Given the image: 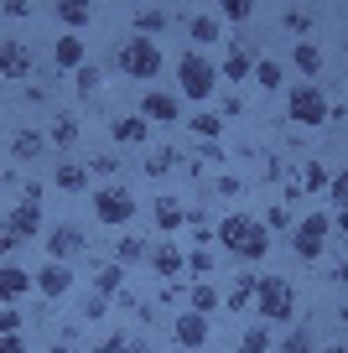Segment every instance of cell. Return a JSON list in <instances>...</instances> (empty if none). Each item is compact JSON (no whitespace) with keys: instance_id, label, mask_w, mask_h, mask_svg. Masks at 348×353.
<instances>
[{"instance_id":"obj_1","label":"cell","mask_w":348,"mask_h":353,"mask_svg":"<svg viewBox=\"0 0 348 353\" xmlns=\"http://www.w3.org/2000/svg\"><path fill=\"white\" fill-rule=\"evenodd\" d=\"M177 88H182V99L208 104L218 94V63H208L203 52H182L177 57Z\"/></svg>"},{"instance_id":"obj_2","label":"cell","mask_w":348,"mask_h":353,"mask_svg":"<svg viewBox=\"0 0 348 353\" xmlns=\"http://www.w3.org/2000/svg\"><path fill=\"white\" fill-rule=\"evenodd\" d=\"M327 234H333V213H302V223L291 229V254H296L302 265L322 260V250H327Z\"/></svg>"},{"instance_id":"obj_3","label":"cell","mask_w":348,"mask_h":353,"mask_svg":"<svg viewBox=\"0 0 348 353\" xmlns=\"http://www.w3.org/2000/svg\"><path fill=\"white\" fill-rule=\"evenodd\" d=\"M286 114H291V125H302V130H317V125H327V94L317 83H296L291 94H286Z\"/></svg>"},{"instance_id":"obj_4","label":"cell","mask_w":348,"mask_h":353,"mask_svg":"<svg viewBox=\"0 0 348 353\" xmlns=\"http://www.w3.org/2000/svg\"><path fill=\"white\" fill-rule=\"evenodd\" d=\"M255 301H260V322H286L296 312V291L286 276H260L255 281Z\"/></svg>"},{"instance_id":"obj_5","label":"cell","mask_w":348,"mask_h":353,"mask_svg":"<svg viewBox=\"0 0 348 353\" xmlns=\"http://www.w3.org/2000/svg\"><path fill=\"white\" fill-rule=\"evenodd\" d=\"M120 73L156 78V73H162V47H156L151 37H130V42H120Z\"/></svg>"},{"instance_id":"obj_6","label":"cell","mask_w":348,"mask_h":353,"mask_svg":"<svg viewBox=\"0 0 348 353\" xmlns=\"http://www.w3.org/2000/svg\"><path fill=\"white\" fill-rule=\"evenodd\" d=\"M94 219L109 223V229L130 223V219H135V192H130V188H99V192H94Z\"/></svg>"},{"instance_id":"obj_7","label":"cell","mask_w":348,"mask_h":353,"mask_svg":"<svg viewBox=\"0 0 348 353\" xmlns=\"http://www.w3.org/2000/svg\"><path fill=\"white\" fill-rule=\"evenodd\" d=\"M6 239L11 244H26V239H37V234H42V198H21L11 208V219H6Z\"/></svg>"},{"instance_id":"obj_8","label":"cell","mask_w":348,"mask_h":353,"mask_svg":"<svg viewBox=\"0 0 348 353\" xmlns=\"http://www.w3.org/2000/svg\"><path fill=\"white\" fill-rule=\"evenodd\" d=\"M26 291H37L32 270H21L16 260H6V265H0V307H16Z\"/></svg>"},{"instance_id":"obj_9","label":"cell","mask_w":348,"mask_h":353,"mask_svg":"<svg viewBox=\"0 0 348 353\" xmlns=\"http://www.w3.org/2000/svg\"><path fill=\"white\" fill-rule=\"evenodd\" d=\"M172 338H177V348H182V353L203 348V343H208V317H203V312H177Z\"/></svg>"},{"instance_id":"obj_10","label":"cell","mask_w":348,"mask_h":353,"mask_svg":"<svg viewBox=\"0 0 348 353\" xmlns=\"http://www.w3.org/2000/svg\"><path fill=\"white\" fill-rule=\"evenodd\" d=\"M151 270L162 281H172V276H182L187 270V250L177 239H162V244H151Z\"/></svg>"},{"instance_id":"obj_11","label":"cell","mask_w":348,"mask_h":353,"mask_svg":"<svg viewBox=\"0 0 348 353\" xmlns=\"http://www.w3.org/2000/svg\"><path fill=\"white\" fill-rule=\"evenodd\" d=\"M32 281H37V291H42L47 301H57V296H68V291H73V270H68V265H57V260H47Z\"/></svg>"},{"instance_id":"obj_12","label":"cell","mask_w":348,"mask_h":353,"mask_svg":"<svg viewBox=\"0 0 348 353\" xmlns=\"http://www.w3.org/2000/svg\"><path fill=\"white\" fill-rule=\"evenodd\" d=\"M42 244H47V260H57V265H68V260H73V254H78V250H84V234H78V229H73V223H57V229H52V234H47V239H42Z\"/></svg>"},{"instance_id":"obj_13","label":"cell","mask_w":348,"mask_h":353,"mask_svg":"<svg viewBox=\"0 0 348 353\" xmlns=\"http://www.w3.org/2000/svg\"><path fill=\"white\" fill-rule=\"evenodd\" d=\"M88 63V47H84V37H57L52 42V68H63V73H78V68Z\"/></svg>"},{"instance_id":"obj_14","label":"cell","mask_w":348,"mask_h":353,"mask_svg":"<svg viewBox=\"0 0 348 353\" xmlns=\"http://www.w3.org/2000/svg\"><path fill=\"white\" fill-rule=\"evenodd\" d=\"M109 135H115L120 145H146V135H151V120H146L141 110H135V114H120V120L109 125Z\"/></svg>"},{"instance_id":"obj_15","label":"cell","mask_w":348,"mask_h":353,"mask_svg":"<svg viewBox=\"0 0 348 353\" xmlns=\"http://www.w3.org/2000/svg\"><path fill=\"white\" fill-rule=\"evenodd\" d=\"M250 213H229V219H218V234H213V239L218 244H224V250L229 254H240V244H244V234H250Z\"/></svg>"},{"instance_id":"obj_16","label":"cell","mask_w":348,"mask_h":353,"mask_svg":"<svg viewBox=\"0 0 348 353\" xmlns=\"http://www.w3.org/2000/svg\"><path fill=\"white\" fill-rule=\"evenodd\" d=\"M141 114H146V120H156V125H177V94L151 88V94L141 99Z\"/></svg>"},{"instance_id":"obj_17","label":"cell","mask_w":348,"mask_h":353,"mask_svg":"<svg viewBox=\"0 0 348 353\" xmlns=\"http://www.w3.org/2000/svg\"><path fill=\"white\" fill-rule=\"evenodd\" d=\"M0 73L6 78H26L32 73V52L21 42H0Z\"/></svg>"},{"instance_id":"obj_18","label":"cell","mask_w":348,"mask_h":353,"mask_svg":"<svg viewBox=\"0 0 348 353\" xmlns=\"http://www.w3.org/2000/svg\"><path fill=\"white\" fill-rule=\"evenodd\" d=\"M218 78H229V83H244V78H255V57L244 52V47H234V52L218 63Z\"/></svg>"},{"instance_id":"obj_19","label":"cell","mask_w":348,"mask_h":353,"mask_svg":"<svg viewBox=\"0 0 348 353\" xmlns=\"http://www.w3.org/2000/svg\"><path fill=\"white\" fill-rule=\"evenodd\" d=\"M291 68H296V73H307V78H312V73H322V47L302 37V42L291 47Z\"/></svg>"},{"instance_id":"obj_20","label":"cell","mask_w":348,"mask_h":353,"mask_svg":"<svg viewBox=\"0 0 348 353\" xmlns=\"http://www.w3.org/2000/svg\"><path fill=\"white\" fill-rule=\"evenodd\" d=\"M182 223H187V208H182V203H177V198H156V229H162V234H177Z\"/></svg>"},{"instance_id":"obj_21","label":"cell","mask_w":348,"mask_h":353,"mask_svg":"<svg viewBox=\"0 0 348 353\" xmlns=\"http://www.w3.org/2000/svg\"><path fill=\"white\" fill-rule=\"evenodd\" d=\"M42 151H47V135H37V130L11 135V161H37Z\"/></svg>"},{"instance_id":"obj_22","label":"cell","mask_w":348,"mask_h":353,"mask_svg":"<svg viewBox=\"0 0 348 353\" xmlns=\"http://www.w3.org/2000/svg\"><path fill=\"white\" fill-rule=\"evenodd\" d=\"M187 312H218V286L213 281H193V286H187Z\"/></svg>"},{"instance_id":"obj_23","label":"cell","mask_w":348,"mask_h":353,"mask_svg":"<svg viewBox=\"0 0 348 353\" xmlns=\"http://www.w3.org/2000/svg\"><path fill=\"white\" fill-rule=\"evenodd\" d=\"M94 291L99 296H120L125 291V265H99L94 270Z\"/></svg>"},{"instance_id":"obj_24","label":"cell","mask_w":348,"mask_h":353,"mask_svg":"<svg viewBox=\"0 0 348 353\" xmlns=\"http://www.w3.org/2000/svg\"><path fill=\"white\" fill-rule=\"evenodd\" d=\"M52 182H57L63 192H84V188H88V172H84L78 161H63V166L52 172Z\"/></svg>"},{"instance_id":"obj_25","label":"cell","mask_w":348,"mask_h":353,"mask_svg":"<svg viewBox=\"0 0 348 353\" xmlns=\"http://www.w3.org/2000/svg\"><path fill=\"white\" fill-rule=\"evenodd\" d=\"M57 21L78 32V26H88V21H94V6H84V0H63V6H57Z\"/></svg>"},{"instance_id":"obj_26","label":"cell","mask_w":348,"mask_h":353,"mask_svg":"<svg viewBox=\"0 0 348 353\" xmlns=\"http://www.w3.org/2000/svg\"><path fill=\"white\" fill-rule=\"evenodd\" d=\"M141 260H151V244L146 239H120L115 244V265H141Z\"/></svg>"},{"instance_id":"obj_27","label":"cell","mask_w":348,"mask_h":353,"mask_svg":"<svg viewBox=\"0 0 348 353\" xmlns=\"http://www.w3.org/2000/svg\"><path fill=\"white\" fill-rule=\"evenodd\" d=\"M255 281H260V276H240V281H234V291L224 296V307H229V312H244V307L255 301Z\"/></svg>"},{"instance_id":"obj_28","label":"cell","mask_w":348,"mask_h":353,"mask_svg":"<svg viewBox=\"0 0 348 353\" xmlns=\"http://www.w3.org/2000/svg\"><path fill=\"white\" fill-rule=\"evenodd\" d=\"M187 32H193L197 47H213L218 37H224V32H218V16H193V26H187Z\"/></svg>"},{"instance_id":"obj_29","label":"cell","mask_w":348,"mask_h":353,"mask_svg":"<svg viewBox=\"0 0 348 353\" xmlns=\"http://www.w3.org/2000/svg\"><path fill=\"white\" fill-rule=\"evenodd\" d=\"M240 353H271V332H265V322H250V327H244Z\"/></svg>"},{"instance_id":"obj_30","label":"cell","mask_w":348,"mask_h":353,"mask_svg":"<svg viewBox=\"0 0 348 353\" xmlns=\"http://www.w3.org/2000/svg\"><path fill=\"white\" fill-rule=\"evenodd\" d=\"M172 166H177V151H172V145H156V151L146 156V176H166Z\"/></svg>"},{"instance_id":"obj_31","label":"cell","mask_w":348,"mask_h":353,"mask_svg":"<svg viewBox=\"0 0 348 353\" xmlns=\"http://www.w3.org/2000/svg\"><path fill=\"white\" fill-rule=\"evenodd\" d=\"M255 78H260V88H281L286 83V68L276 63V57H260V63H255Z\"/></svg>"},{"instance_id":"obj_32","label":"cell","mask_w":348,"mask_h":353,"mask_svg":"<svg viewBox=\"0 0 348 353\" xmlns=\"http://www.w3.org/2000/svg\"><path fill=\"white\" fill-rule=\"evenodd\" d=\"M327 182H333V176H327L322 161H307V166H302V188H307V192H327Z\"/></svg>"},{"instance_id":"obj_33","label":"cell","mask_w":348,"mask_h":353,"mask_svg":"<svg viewBox=\"0 0 348 353\" xmlns=\"http://www.w3.org/2000/svg\"><path fill=\"white\" fill-rule=\"evenodd\" d=\"M78 141V120L73 114H57L52 120V145H73Z\"/></svg>"},{"instance_id":"obj_34","label":"cell","mask_w":348,"mask_h":353,"mask_svg":"<svg viewBox=\"0 0 348 353\" xmlns=\"http://www.w3.org/2000/svg\"><path fill=\"white\" fill-rule=\"evenodd\" d=\"M162 26H166V11H162V6L135 16V37H151V32H162Z\"/></svg>"},{"instance_id":"obj_35","label":"cell","mask_w":348,"mask_h":353,"mask_svg":"<svg viewBox=\"0 0 348 353\" xmlns=\"http://www.w3.org/2000/svg\"><path fill=\"white\" fill-rule=\"evenodd\" d=\"M193 130L203 135V141H218V130H224V114H193Z\"/></svg>"},{"instance_id":"obj_36","label":"cell","mask_w":348,"mask_h":353,"mask_svg":"<svg viewBox=\"0 0 348 353\" xmlns=\"http://www.w3.org/2000/svg\"><path fill=\"white\" fill-rule=\"evenodd\" d=\"M218 16H224V21H250L255 6H250V0H224V6H218Z\"/></svg>"},{"instance_id":"obj_37","label":"cell","mask_w":348,"mask_h":353,"mask_svg":"<svg viewBox=\"0 0 348 353\" xmlns=\"http://www.w3.org/2000/svg\"><path fill=\"white\" fill-rule=\"evenodd\" d=\"M281 353H312V332L291 327V332H286V343H281Z\"/></svg>"},{"instance_id":"obj_38","label":"cell","mask_w":348,"mask_h":353,"mask_svg":"<svg viewBox=\"0 0 348 353\" xmlns=\"http://www.w3.org/2000/svg\"><path fill=\"white\" fill-rule=\"evenodd\" d=\"M99 83H104V78H99V68H94V63L78 68V94H84V99H88V94H99Z\"/></svg>"},{"instance_id":"obj_39","label":"cell","mask_w":348,"mask_h":353,"mask_svg":"<svg viewBox=\"0 0 348 353\" xmlns=\"http://www.w3.org/2000/svg\"><path fill=\"white\" fill-rule=\"evenodd\" d=\"M281 26L296 32V42H302V32H312V16H307V11H281Z\"/></svg>"},{"instance_id":"obj_40","label":"cell","mask_w":348,"mask_h":353,"mask_svg":"<svg viewBox=\"0 0 348 353\" xmlns=\"http://www.w3.org/2000/svg\"><path fill=\"white\" fill-rule=\"evenodd\" d=\"M327 198H333V208H348V166L327 182Z\"/></svg>"},{"instance_id":"obj_41","label":"cell","mask_w":348,"mask_h":353,"mask_svg":"<svg viewBox=\"0 0 348 353\" xmlns=\"http://www.w3.org/2000/svg\"><path fill=\"white\" fill-rule=\"evenodd\" d=\"M187 270H197V276H213V254H208V244H197V250L187 254Z\"/></svg>"},{"instance_id":"obj_42","label":"cell","mask_w":348,"mask_h":353,"mask_svg":"<svg viewBox=\"0 0 348 353\" xmlns=\"http://www.w3.org/2000/svg\"><path fill=\"white\" fill-rule=\"evenodd\" d=\"M21 332V312L16 307H0V338H16Z\"/></svg>"},{"instance_id":"obj_43","label":"cell","mask_w":348,"mask_h":353,"mask_svg":"<svg viewBox=\"0 0 348 353\" xmlns=\"http://www.w3.org/2000/svg\"><path fill=\"white\" fill-rule=\"evenodd\" d=\"M104 312H109V296H99V291H88V301H84V317H88V322H99V317H104Z\"/></svg>"},{"instance_id":"obj_44","label":"cell","mask_w":348,"mask_h":353,"mask_svg":"<svg viewBox=\"0 0 348 353\" xmlns=\"http://www.w3.org/2000/svg\"><path fill=\"white\" fill-rule=\"evenodd\" d=\"M218 192H224V198H240V176H218Z\"/></svg>"},{"instance_id":"obj_45","label":"cell","mask_w":348,"mask_h":353,"mask_svg":"<svg viewBox=\"0 0 348 353\" xmlns=\"http://www.w3.org/2000/svg\"><path fill=\"white\" fill-rule=\"evenodd\" d=\"M94 172L109 176V172H120V161H115V156H94Z\"/></svg>"},{"instance_id":"obj_46","label":"cell","mask_w":348,"mask_h":353,"mask_svg":"<svg viewBox=\"0 0 348 353\" xmlns=\"http://www.w3.org/2000/svg\"><path fill=\"white\" fill-rule=\"evenodd\" d=\"M0 353H26V343H21V332H16V338H0Z\"/></svg>"},{"instance_id":"obj_47","label":"cell","mask_w":348,"mask_h":353,"mask_svg":"<svg viewBox=\"0 0 348 353\" xmlns=\"http://www.w3.org/2000/svg\"><path fill=\"white\" fill-rule=\"evenodd\" d=\"M281 223H291V213H286V208H271V219H265V229H281Z\"/></svg>"},{"instance_id":"obj_48","label":"cell","mask_w":348,"mask_h":353,"mask_svg":"<svg viewBox=\"0 0 348 353\" xmlns=\"http://www.w3.org/2000/svg\"><path fill=\"white\" fill-rule=\"evenodd\" d=\"M333 229H338V234H348V208H333Z\"/></svg>"},{"instance_id":"obj_49","label":"cell","mask_w":348,"mask_h":353,"mask_svg":"<svg viewBox=\"0 0 348 353\" xmlns=\"http://www.w3.org/2000/svg\"><path fill=\"white\" fill-rule=\"evenodd\" d=\"M327 281H348V260H338L333 270H327Z\"/></svg>"},{"instance_id":"obj_50","label":"cell","mask_w":348,"mask_h":353,"mask_svg":"<svg viewBox=\"0 0 348 353\" xmlns=\"http://www.w3.org/2000/svg\"><path fill=\"white\" fill-rule=\"evenodd\" d=\"M11 250H16V244H11V239H6V234H0V265L11 260Z\"/></svg>"},{"instance_id":"obj_51","label":"cell","mask_w":348,"mask_h":353,"mask_svg":"<svg viewBox=\"0 0 348 353\" xmlns=\"http://www.w3.org/2000/svg\"><path fill=\"white\" fill-rule=\"evenodd\" d=\"M52 353H78V348H73V343H57V348H52Z\"/></svg>"},{"instance_id":"obj_52","label":"cell","mask_w":348,"mask_h":353,"mask_svg":"<svg viewBox=\"0 0 348 353\" xmlns=\"http://www.w3.org/2000/svg\"><path fill=\"white\" fill-rule=\"evenodd\" d=\"M322 353H348V343H333V348H322Z\"/></svg>"},{"instance_id":"obj_53","label":"cell","mask_w":348,"mask_h":353,"mask_svg":"<svg viewBox=\"0 0 348 353\" xmlns=\"http://www.w3.org/2000/svg\"><path fill=\"white\" fill-rule=\"evenodd\" d=\"M343 327H348V307H343Z\"/></svg>"},{"instance_id":"obj_54","label":"cell","mask_w":348,"mask_h":353,"mask_svg":"<svg viewBox=\"0 0 348 353\" xmlns=\"http://www.w3.org/2000/svg\"><path fill=\"white\" fill-rule=\"evenodd\" d=\"M172 353H182V348H172Z\"/></svg>"}]
</instances>
